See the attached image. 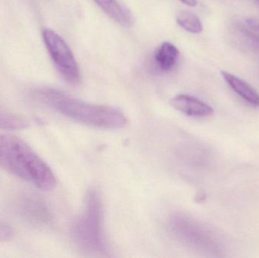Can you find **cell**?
Returning <instances> with one entry per match:
<instances>
[{"instance_id":"5","label":"cell","mask_w":259,"mask_h":258,"mask_svg":"<svg viewBox=\"0 0 259 258\" xmlns=\"http://www.w3.org/2000/svg\"><path fill=\"white\" fill-rule=\"evenodd\" d=\"M174 109L184 115L195 118H207L214 113V109L209 105L196 97L186 94H180L170 99Z\"/></svg>"},{"instance_id":"7","label":"cell","mask_w":259,"mask_h":258,"mask_svg":"<svg viewBox=\"0 0 259 258\" xmlns=\"http://www.w3.org/2000/svg\"><path fill=\"white\" fill-rule=\"evenodd\" d=\"M222 75L233 90L237 92L245 101L252 106L259 107V94L249 83L225 71H222Z\"/></svg>"},{"instance_id":"11","label":"cell","mask_w":259,"mask_h":258,"mask_svg":"<svg viewBox=\"0 0 259 258\" xmlns=\"http://www.w3.org/2000/svg\"><path fill=\"white\" fill-rule=\"evenodd\" d=\"M15 236V231L10 226L0 222V242L12 240Z\"/></svg>"},{"instance_id":"14","label":"cell","mask_w":259,"mask_h":258,"mask_svg":"<svg viewBox=\"0 0 259 258\" xmlns=\"http://www.w3.org/2000/svg\"><path fill=\"white\" fill-rule=\"evenodd\" d=\"M180 1L190 7H195L198 4L197 0H180Z\"/></svg>"},{"instance_id":"2","label":"cell","mask_w":259,"mask_h":258,"mask_svg":"<svg viewBox=\"0 0 259 258\" xmlns=\"http://www.w3.org/2000/svg\"><path fill=\"white\" fill-rule=\"evenodd\" d=\"M35 96L67 118L86 125L118 130L125 127L127 123V118L119 109L112 106L85 102L56 89H37L35 92Z\"/></svg>"},{"instance_id":"8","label":"cell","mask_w":259,"mask_h":258,"mask_svg":"<svg viewBox=\"0 0 259 258\" xmlns=\"http://www.w3.org/2000/svg\"><path fill=\"white\" fill-rule=\"evenodd\" d=\"M179 57V51L174 44L164 42L155 51V60L163 71H168L176 65Z\"/></svg>"},{"instance_id":"1","label":"cell","mask_w":259,"mask_h":258,"mask_svg":"<svg viewBox=\"0 0 259 258\" xmlns=\"http://www.w3.org/2000/svg\"><path fill=\"white\" fill-rule=\"evenodd\" d=\"M0 167L40 190L54 189L56 179L49 165L18 136L0 135Z\"/></svg>"},{"instance_id":"12","label":"cell","mask_w":259,"mask_h":258,"mask_svg":"<svg viewBox=\"0 0 259 258\" xmlns=\"http://www.w3.org/2000/svg\"><path fill=\"white\" fill-rule=\"evenodd\" d=\"M247 25L255 32H259V18H249L246 20Z\"/></svg>"},{"instance_id":"9","label":"cell","mask_w":259,"mask_h":258,"mask_svg":"<svg viewBox=\"0 0 259 258\" xmlns=\"http://www.w3.org/2000/svg\"><path fill=\"white\" fill-rule=\"evenodd\" d=\"M28 120L24 116L0 107V129L5 130H24L29 127Z\"/></svg>"},{"instance_id":"3","label":"cell","mask_w":259,"mask_h":258,"mask_svg":"<svg viewBox=\"0 0 259 258\" xmlns=\"http://www.w3.org/2000/svg\"><path fill=\"white\" fill-rule=\"evenodd\" d=\"M71 235L75 243L86 252H106L103 203L97 189H92L88 192L84 211L73 224Z\"/></svg>"},{"instance_id":"13","label":"cell","mask_w":259,"mask_h":258,"mask_svg":"<svg viewBox=\"0 0 259 258\" xmlns=\"http://www.w3.org/2000/svg\"><path fill=\"white\" fill-rule=\"evenodd\" d=\"M242 31L246 33V36H248V37L251 38L254 42H256L257 44L259 45V36H257V35L254 34L252 32L248 31L246 29H243Z\"/></svg>"},{"instance_id":"6","label":"cell","mask_w":259,"mask_h":258,"mask_svg":"<svg viewBox=\"0 0 259 258\" xmlns=\"http://www.w3.org/2000/svg\"><path fill=\"white\" fill-rule=\"evenodd\" d=\"M97 6L112 20L124 27L134 24V17L131 11L118 0H94Z\"/></svg>"},{"instance_id":"4","label":"cell","mask_w":259,"mask_h":258,"mask_svg":"<svg viewBox=\"0 0 259 258\" xmlns=\"http://www.w3.org/2000/svg\"><path fill=\"white\" fill-rule=\"evenodd\" d=\"M42 39L55 66L62 77L71 84L80 83V68L66 42L50 29L44 30Z\"/></svg>"},{"instance_id":"10","label":"cell","mask_w":259,"mask_h":258,"mask_svg":"<svg viewBox=\"0 0 259 258\" xmlns=\"http://www.w3.org/2000/svg\"><path fill=\"white\" fill-rule=\"evenodd\" d=\"M176 20L180 27L190 33H199L203 30V25L199 17L190 11H181L177 15Z\"/></svg>"}]
</instances>
